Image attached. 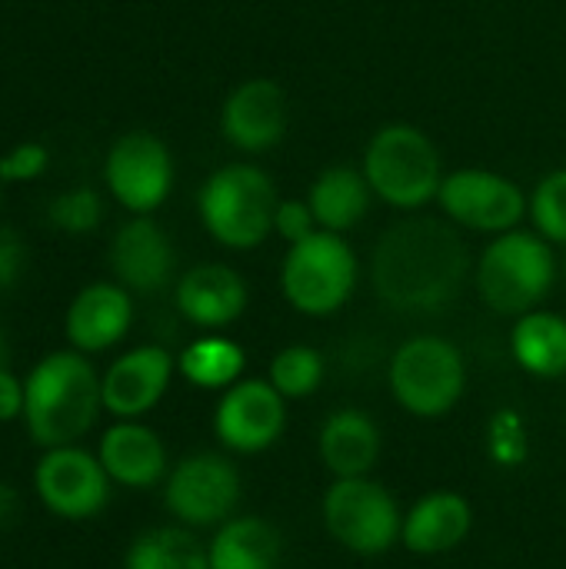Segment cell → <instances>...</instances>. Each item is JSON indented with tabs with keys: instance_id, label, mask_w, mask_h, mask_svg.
Segmentation results:
<instances>
[{
	"instance_id": "cell-26",
	"label": "cell",
	"mask_w": 566,
	"mask_h": 569,
	"mask_svg": "<svg viewBox=\"0 0 566 569\" xmlns=\"http://www.w3.org/2000/svg\"><path fill=\"white\" fill-rule=\"evenodd\" d=\"M123 569H210V560L190 527H153L130 543Z\"/></svg>"
},
{
	"instance_id": "cell-11",
	"label": "cell",
	"mask_w": 566,
	"mask_h": 569,
	"mask_svg": "<svg viewBox=\"0 0 566 569\" xmlns=\"http://www.w3.org/2000/svg\"><path fill=\"white\" fill-rule=\"evenodd\" d=\"M287 430V400L270 380L244 377L227 387L214 410V437L224 450L257 457L280 443Z\"/></svg>"
},
{
	"instance_id": "cell-30",
	"label": "cell",
	"mask_w": 566,
	"mask_h": 569,
	"mask_svg": "<svg viewBox=\"0 0 566 569\" xmlns=\"http://www.w3.org/2000/svg\"><path fill=\"white\" fill-rule=\"evenodd\" d=\"M50 220L60 227V230H70V233H87L97 227L100 220V200L93 190L80 187L73 193H63L60 200H53L50 207Z\"/></svg>"
},
{
	"instance_id": "cell-28",
	"label": "cell",
	"mask_w": 566,
	"mask_h": 569,
	"mask_svg": "<svg viewBox=\"0 0 566 569\" xmlns=\"http://www.w3.org/2000/svg\"><path fill=\"white\" fill-rule=\"evenodd\" d=\"M484 450L487 460L500 470H517L530 460V433L517 410L500 407L484 430Z\"/></svg>"
},
{
	"instance_id": "cell-14",
	"label": "cell",
	"mask_w": 566,
	"mask_h": 569,
	"mask_svg": "<svg viewBox=\"0 0 566 569\" xmlns=\"http://www.w3.org/2000/svg\"><path fill=\"white\" fill-rule=\"evenodd\" d=\"M107 183L127 210L133 213L157 210L173 187L170 150L163 147V140L143 130L120 137L107 157Z\"/></svg>"
},
{
	"instance_id": "cell-21",
	"label": "cell",
	"mask_w": 566,
	"mask_h": 569,
	"mask_svg": "<svg viewBox=\"0 0 566 569\" xmlns=\"http://www.w3.org/2000/svg\"><path fill=\"white\" fill-rule=\"evenodd\" d=\"M133 303L117 283H93L77 293L67 310V337L80 353H100L120 343L130 330Z\"/></svg>"
},
{
	"instance_id": "cell-10",
	"label": "cell",
	"mask_w": 566,
	"mask_h": 569,
	"mask_svg": "<svg viewBox=\"0 0 566 569\" xmlns=\"http://www.w3.org/2000/svg\"><path fill=\"white\" fill-rule=\"evenodd\" d=\"M437 203L450 223L487 237L517 230L527 217V193L520 183L484 167H460L447 173Z\"/></svg>"
},
{
	"instance_id": "cell-9",
	"label": "cell",
	"mask_w": 566,
	"mask_h": 569,
	"mask_svg": "<svg viewBox=\"0 0 566 569\" xmlns=\"http://www.w3.org/2000/svg\"><path fill=\"white\" fill-rule=\"evenodd\" d=\"M244 497V477L237 463L224 453H190L177 467H170L163 480V507L180 527L203 530L220 527L237 517Z\"/></svg>"
},
{
	"instance_id": "cell-12",
	"label": "cell",
	"mask_w": 566,
	"mask_h": 569,
	"mask_svg": "<svg viewBox=\"0 0 566 569\" xmlns=\"http://www.w3.org/2000/svg\"><path fill=\"white\" fill-rule=\"evenodd\" d=\"M110 477L100 457L67 443L50 447L37 460L33 490L40 503L63 520H90L110 503Z\"/></svg>"
},
{
	"instance_id": "cell-18",
	"label": "cell",
	"mask_w": 566,
	"mask_h": 569,
	"mask_svg": "<svg viewBox=\"0 0 566 569\" xmlns=\"http://www.w3.org/2000/svg\"><path fill=\"white\" fill-rule=\"evenodd\" d=\"M317 453L334 480L370 477L384 453V433L367 410L340 407L320 423Z\"/></svg>"
},
{
	"instance_id": "cell-6",
	"label": "cell",
	"mask_w": 566,
	"mask_h": 569,
	"mask_svg": "<svg viewBox=\"0 0 566 569\" xmlns=\"http://www.w3.org/2000/svg\"><path fill=\"white\" fill-rule=\"evenodd\" d=\"M277 187L254 163H227L200 187V220L227 250H257L274 233Z\"/></svg>"
},
{
	"instance_id": "cell-7",
	"label": "cell",
	"mask_w": 566,
	"mask_h": 569,
	"mask_svg": "<svg viewBox=\"0 0 566 569\" xmlns=\"http://www.w3.org/2000/svg\"><path fill=\"white\" fill-rule=\"evenodd\" d=\"M360 280V260L344 233L317 230L290 243L280 263V293L304 317L340 313Z\"/></svg>"
},
{
	"instance_id": "cell-13",
	"label": "cell",
	"mask_w": 566,
	"mask_h": 569,
	"mask_svg": "<svg viewBox=\"0 0 566 569\" xmlns=\"http://www.w3.org/2000/svg\"><path fill=\"white\" fill-rule=\"evenodd\" d=\"M290 127V100L287 90L270 77H250L230 90L220 107V130L230 147L240 153H267L274 150Z\"/></svg>"
},
{
	"instance_id": "cell-17",
	"label": "cell",
	"mask_w": 566,
	"mask_h": 569,
	"mask_svg": "<svg viewBox=\"0 0 566 569\" xmlns=\"http://www.w3.org/2000/svg\"><path fill=\"white\" fill-rule=\"evenodd\" d=\"M247 280L227 263H197L177 283V310L203 330H224L247 310Z\"/></svg>"
},
{
	"instance_id": "cell-36",
	"label": "cell",
	"mask_w": 566,
	"mask_h": 569,
	"mask_svg": "<svg viewBox=\"0 0 566 569\" xmlns=\"http://www.w3.org/2000/svg\"><path fill=\"white\" fill-rule=\"evenodd\" d=\"M7 367V340H3V333H0V370Z\"/></svg>"
},
{
	"instance_id": "cell-37",
	"label": "cell",
	"mask_w": 566,
	"mask_h": 569,
	"mask_svg": "<svg viewBox=\"0 0 566 569\" xmlns=\"http://www.w3.org/2000/svg\"><path fill=\"white\" fill-rule=\"evenodd\" d=\"M564 273H566V253H564Z\"/></svg>"
},
{
	"instance_id": "cell-34",
	"label": "cell",
	"mask_w": 566,
	"mask_h": 569,
	"mask_svg": "<svg viewBox=\"0 0 566 569\" xmlns=\"http://www.w3.org/2000/svg\"><path fill=\"white\" fill-rule=\"evenodd\" d=\"M23 413V383L7 373V367L0 370V423L13 420Z\"/></svg>"
},
{
	"instance_id": "cell-35",
	"label": "cell",
	"mask_w": 566,
	"mask_h": 569,
	"mask_svg": "<svg viewBox=\"0 0 566 569\" xmlns=\"http://www.w3.org/2000/svg\"><path fill=\"white\" fill-rule=\"evenodd\" d=\"M17 513H20V497H17V490H13L10 483L0 480V530L10 527V523L17 520Z\"/></svg>"
},
{
	"instance_id": "cell-23",
	"label": "cell",
	"mask_w": 566,
	"mask_h": 569,
	"mask_svg": "<svg viewBox=\"0 0 566 569\" xmlns=\"http://www.w3.org/2000/svg\"><path fill=\"white\" fill-rule=\"evenodd\" d=\"M307 203H310L320 230L347 233V230H354V227H360L367 220L370 203H374V190H370L364 170H354V167H327L310 183Z\"/></svg>"
},
{
	"instance_id": "cell-19",
	"label": "cell",
	"mask_w": 566,
	"mask_h": 569,
	"mask_svg": "<svg viewBox=\"0 0 566 569\" xmlns=\"http://www.w3.org/2000/svg\"><path fill=\"white\" fill-rule=\"evenodd\" d=\"M107 477L130 490H150L160 480H167V447L157 430L143 427L140 420H117L103 437L97 450Z\"/></svg>"
},
{
	"instance_id": "cell-31",
	"label": "cell",
	"mask_w": 566,
	"mask_h": 569,
	"mask_svg": "<svg viewBox=\"0 0 566 569\" xmlns=\"http://www.w3.org/2000/svg\"><path fill=\"white\" fill-rule=\"evenodd\" d=\"M320 223L310 210L307 200H280L277 203V213H274V233L290 247V243H300L307 240L310 233H317Z\"/></svg>"
},
{
	"instance_id": "cell-20",
	"label": "cell",
	"mask_w": 566,
	"mask_h": 569,
	"mask_svg": "<svg viewBox=\"0 0 566 569\" xmlns=\"http://www.w3.org/2000/svg\"><path fill=\"white\" fill-rule=\"evenodd\" d=\"M110 263H113L117 280L127 290L157 293L170 283L177 257H173L167 233L153 220L137 217L127 227H120V233L113 237Z\"/></svg>"
},
{
	"instance_id": "cell-15",
	"label": "cell",
	"mask_w": 566,
	"mask_h": 569,
	"mask_svg": "<svg viewBox=\"0 0 566 569\" xmlns=\"http://www.w3.org/2000/svg\"><path fill=\"white\" fill-rule=\"evenodd\" d=\"M173 370H177V360L157 343L127 350L100 377L103 410L117 420H140L163 400L173 380Z\"/></svg>"
},
{
	"instance_id": "cell-2",
	"label": "cell",
	"mask_w": 566,
	"mask_h": 569,
	"mask_svg": "<svg viewBox=\"0 0 566 569\" xmlns=\"http://www.w3.org/2000/svg\"><path fill=\"white\" fill-rule=\"evenodd\" d=\"M103 410L100 377L80 353L43 357L23 383V420L37 447L77 443Z\"/></svg>"
},
{
	"instance_id": "cell-29",
	"label": "cell",
	"mask_w": 566,
	"mask_h": 569,
	"mask_svg": "<svg viewBox=\"0 0 566 569\" xmlns=\"http://www.w3.org/2000/svg\"><path fill=\"white\" fill-rule=\"evenodd\" d=\"M527 217L534 230L566 250V167L547 173L527 197Z\"/></svg>"
},
{
	"instance_id": "cell-3",
	"label": "cell",
	"mask_w": 566,
	"mask_h": 569,
	"mask_svg": "<svg viewBox=\"0 0 566 569\" xmlns=\"http://www.w3.org/2000/svg\"><path fill=\"white\" fill-rule=\"evenodd\" d=\"M557 273L560 263L550 240H544L537 230H507L490 237L477 257L474 283L494 313L517 320L550 297Z\"/></svg>"
},
{
	"instance_id": "cell-24",
	"label": "cell",
	"mask_w": 566,
	"mask_h": 569,
	"mask_svg": "<svg viewBox=\"0 0 566 569\" xmlns=\"http://www.w3.org/2000/svg\"><path fill=\"white\" fill-rule=\"evenodd\" d=\"M514 363L537 380L566 377V317L554 310H530L510 330Z\"/></svg>"
},
{
	"instance_id": "cell-4",
	"label": "cell",
	"mask_w": 566,
	"mask_h": 569,
	"mask_svg": "<svg viewBox=\"0 0 566 569\" xmlns=\"http://www.w3.org/2000/svg\"><path fill=\"white\" fill-rule=\"evenodd\" d=\"M364 177L377 200L394 210H420L437 200L444 160L437 143L414 123L380 127L364 150Z\"/></svg>"
},
{
	"instance_id": "cell-16",
	"label": "cell",
	"mask_w": 566,
	"mask_h": 569,
	"mask_svg": "<svg viewBox=\"0 0 566 569\" xmlns=\"http://www.w3.org/2000/svg\"><path fill=\"white\" fill-rule=\"evenodd\" d=\"M474 530V507L457 490H430L404 513L400 543L414 557H444L464 547Z\"/></svg>"
},
{
	"instance_id": "cell-25",
	"label": "cell",
	"mask_w": 566,
	"mask_h": 569,
	"mask_svg": "<svg viewBox=\"0 0 566 569\" xmlns=\"http://www.w3.org/2000/svg\"><path fill=\"white\" fill-rule=\"evenodd\" d=\"M244 370H247L244 347L224 333L197 337L177 357V373L197 390H220L224 393L227 387L244 380Z\"/></svg>"
},
{
	"instance_id": "cell-27",
	"label": "cell",
	"mask_w": 566,
	"mask_h": 569,
	"mask_svg": "<svg viewBox=\"0 0 566 569\" xmlns=\"http://www.w3.org/2000/svg\"><path fill=\"white\" fill-rule=\"evenodd\" d=\"M327 377V360L317 347L310 343H290L274 353L267 380L277 387L284 400H307L324 387Z\"/></svg>"
},
{
	"instance_id": "cell-1",
	"label": "cell",
	"mask_w": 566,
	"mask_h": 569,
	"mask_svg": "<svg viewBox=\"0 0 566 569\" xmlns=\"http://www.w3.org/2000/svg\"><path fill=\"white\" fill-rule=\"evenodd\" d=\"M470 273V257L460 233L434 217L397 220L374 247L370 283L397 313L447 310Z\"/></svg>"
},
{
	"instance_id": "cell-33",
	"label": "cell",
	"mask_w": 566,
	"mask_h": 569,
	"mask_svg": "<svg viewBox=\"0 0 566 569\" xmlns=\"http://www.w3.org/2000/svg\"><path fill=\"white\" fill-rule=\"evenodd\" d=\"M23 270V243L13 230L0 227V290L13 287Z\"/></svg>"
},
{
	"instance_id": "cell-22",
	"label": "cell",
	"mask_w": 566,
	"mask_h": 569,
	"mask_svg": "<svg viewBox=\"0 0 566 569\" xmlns=\"http://www.w3.org/2000/svg\"><path fill=\"white\" fill-rule=\"evenodd\" d=\"M280 557H284L280 530L254 513H237L224 520L207 543L210 569H277Z\"/></svg>"
},
{
	"instance_id": "cell-8",
	"label": "cell",
	"mask_w": 566,
	"mask_h": 569,
	"mask_svg": "<svg viewBox=\"0 0 566 569\" xmlns=\"http://www.w3.org/2000/svg\"><path fill=\"white\" fill-rule=\"evenodd\" d=\"M324 530L347 553L384 557L400 543L404 513L397 497L374 477L334 480L320 503Z\"/></svg>"
},
{
	"instance_id": "cell-32",
	"label": "cell",
	"mask_w": 566,
	"mask_h": 569,
	"mask_svg": "<svg viewBox=\"0 0 566 569\" xmlns=\"http://www.w3.org/2000/svg\"><path fill=\"white\" fill-rule=\"evenodd\" d=\"M43 167H47V150L37 143H23L0 160V177L3 180H27V177H37Z\"/></svg>"
},
{
	"instance_id": "cell-5",
	"label": "cell",
	"mask_w": 566,
	"mask_h": 569,
	"mask_svg": "<svg viewBox=\"0 0 566 569\" xmlns=\"http://www.w3.org/2000/svg\"><path fill=\"white\" fill-rule=\"evenodd\" d=\"M387 387L404 413L417 420H444L467 393L464 353L447 337L417 333L390 353Z\"/></svg>"
}]
</instances>
